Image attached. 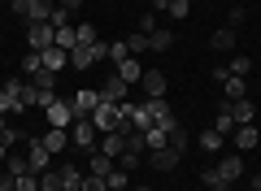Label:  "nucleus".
Returning a JSON list of instances; mask_svg holds the SVG:
<instances>
[{"instance_id": "obj_10", "label": "nucleus", "mask_w": 261, "mask_h": 191, "mask_svg": "<svg viewBox=\"0 0 261 191\" xmlns=\"http://www.w3.org/2000/svg\"><path fill=\"white\" fill-rule=\"evenodd\" d=\"M214 170L222 174V182H226V187H235V182H240V174H244V156H240V152L218 156V165H214Z\"/></svg>"}, {"instance_id": "obj_5", "label": "nucleus", "mask_w": 261, "mask_h": 191, "mask_svg": "<svg viewBox=\"0 0 261 191\" xmlns=\"http://www.w3.org/2000/svg\"><path fill=\"white\" fill-rule=\"evenodd\" d=\"M96 91H100V100H105V104H126V100H130V83H122L118 74H109V78H105Z\"/></svg>"}, {"instance_id": "obj_23", "label": "nucleus", "mask_w": 261, "mask_h": 191, "mask_svg": "<svg viewBox=\"0 0 261 191\" xmlns=\"http://www.w3.org/2000/svg\"><path fill=\"white\" fill-rule=\"evenodd\" d=\"M170 44H174V31H166V26H157V31L148 35V52H166Z\"/></svg>"}, {"instance_id": "obj_11", "label": "nucleus", "mask_w": 261, "mask_h": 191, "mask_svg": "<svg viewBox=\"0 0 261 191\" xmlns=\"http://www.w3.org/2000/svg\"><path fill=\"white\" fill-rule=\"evenodd\" d=\"M178 161H183V152H174V148H157V152H148V165L152 170H161V174H170V170H178Z\"/></svg>"}, {"instance_id": "obj_7", "label": "nucleus", "mask_w": 261, "mask_h": 191, "mask_svg": "<svg viewBox=\"0 0 261 191\" xmlns=\"http://www.w3.org/2000/svg\"><path fill=\"white\" fill-rule=\"evenodd\" d=\"M96 104H100V91H96V87H79L74 96H70V109H74V118H92Z\"/></svg>"}, {"instance_id": "obj_14", "label": "nucleus", "mask_w": 261, "mask_h": 191, "mask_svg": "<svg viewBox=\"0 0 261 191\" xmlns=\"http://www.w3.org/2000/svg\"><path fill=\"white\" fill-rule=\"evenodd\" d=\"M140 87H144V100H148V96H166V74L161 70H144Z\"/></svg>"}, {"instance_id": "obj_34", "label": "nucleus", "mask_w": 261, "mask_h": 191, "mask_svg": "<svg viewBox=\"0 0 261 191\" xmlns=\"http://www.w3.org/2000/svg\"><path fill=\"white\" fill-rule=\"evenodd\" d=\"M48 26H53V31H61V26H74V22H70V9H61V5H57V9H53V18H48Z\"/></svg>"}, {"instance_id": "obj_40", "label": "nucleus", "mask_w": 261, "mask_h": 191, "mask_svg": "<svg viewBox=\"0 0 261 191\" xmlns=\"http://www.w3.org/2000/svg\"><path fill=\"white\" fill-rule=\"evenodd\" d=\"M74 44H79V39H74V26H61V31H57V48H65V52H70Z\"/></svg>"}, {"instance_id": "obj_26", "label": "nucleus", "mask_w": 261, "mask_h": 191, "mask_svg": "<svg viewBox=\"0 0 261 191\" xmlns=\"http://www.w3.org/2000/svg\"><path fill=\"white\" fill-rule=\"evenodd\" d=\"M31 87L35 91H57V74L53 70H35L31 74Z\"/></svg>"}, {"instance_id": "obj_16", "label": "nucleus", "mask_w": 261, "mask_h": 191, "mask_svg": "<svg viewBox=\"0 0 261 191\" xmlns=\"http://www.w3.org/2000/svg\"><path fill=\"white\" fill-rule=\"evenodd\" d=\"M231 135H235V152H252V148L261 144V135H257V126H235Z\"/></svg>"}, {"instance_id": "obj_21", "label": "nucleus", "mask_w": 261, "mask_h": 191, "mask_svg": "<svg viewBox=\"0 0 261 191\" xmlns=\"http://www.w3.org/2000/svg\"><path fill=\"white\" fill-rule=\"evenodd\" d=\"M209 48H214V52H235V26H222V31H214Z\"/></svg>"}, {"instance_id": "obj_32", "label": "nucleus", "mask_w": 261, "mask_h": 191, "mask_svg": "<svg viewBox=\"0 0 261 191\" xmlns=\"http://www.w3.org/2000/svg\"><path fill=\"white\" fill-rule=\"evenodd\" d=\"M187 144H192V139H187V130H183V122H178V126L170 130V148H174V152H187Z\"/></svg>"}, {"instance_id": "obj_3", "label": "nucleus", "mask_w": 261, "mask_h": 191, "mask_svg": "<svg viewBox=\"0 0 261 191\" xmlns=\"http://www.w3.org/2000/svg\"><path fill=\"white\" fill-rule=\"evenodd\" d=\"M9 9L18 13V18H27V22H48L53 9H57V0H13Z\"/></svg>"}, {"instance_id": "obj_6", "label": "nucleus", "mask_w": 261, "mask_h": 191, "mask_svg": "<svg viewBox=\"0 0 261 191\" xmlns=\"http://www.w3.org/2000/svg\"><path fill=\"white\" fill-rule=\"evenodd\" d=\"M57 44V31L48 26V22H27V48H35V52H44V48Z\"/></svg>"}, {"instance_id": "obj_38", "label": "nucleus", "mask_w": 261, "mask_h": 191, "mask_svg": "<svg viewBox=\"0 0 261 191\" xmlns=\"http://www.w3.org/2000/svg\"><path fill=\"white\" fill-rule=\"evenodd\" d=\"M79 191H109V182H105L100 174H83V187Z\"/></svg>"}, {"instance_id": "obj_37", "label": "nucleus", "mask_w": 261, "mask_h": 191, "mask_svg": "<svg viewBox=\"0 0 261 191\" xmlns=\"http://www.w3.org/2000/svg\"><path fill=\"white\" fill-rule=\"evenodd\" d=\"M74 39H79V44H96V26H92V22H79V26H74Z\"/></svg>"}, {"instance_id": "obj_13", "label": "nucleus", "mask_w": 261, "mask_h": 191, "mask_svg": "<svg viewBox=\"0 0 261 191\" xmlns=\"http://www.w3.org/2000/svg\"><path fill=\"white\" fill-rule=\"evenodd\" d=\"M231 104V118H235V126H252V118H257V104L244 96V100H226Z\"/></svg>"}, {"instance_id": "obj_49", "label": "nucleus", "mask_w": 261, "mask_h": 191, "mask_svg": "<svg viewBox=\"0 0 261 191\" xmlns=\"http://www.w3.org/2000/svg\"><path fill=\"white\" fill-rule=\"evenodd\" d=\"M130 191H152V187H130Z\"/></svg>"}, {"instance_id": "obj_18", "label": "nucleus", "mask_w": 261, "mask_h": 191, "mask_svg": "<svg viewBox=\"0 0 261 191\" xmlns=\"http://www.w3.org/2000/svg\"><path fill=\"white\" fill-rule=\"evenodd\" d=\"M57 165V161H53ZM57 170H61V191H79V187H83V170H79V165H57Z\"/></svg>"}, {"instance_id": "obj_8", "label": "nucleus", "mask_w": 261, "mask_h": 191, "mask_svg": "<svg viewBox=\"0 0 261 191\" xmlns=\"http://www.w3.org/2000/svg\"><path fill=\"white\" fill-rule=\"evenodd\" d=\"M70 144L87 148V152L96 148V126H92V118H74V122H70Z\"/></svg>"}, {"instance_id": "obj_4", "label": "nucleus", "mask_w": 261, "mask_h": 191, "mask_svg": "<svg viewBox=\"0 0 261 191\" xmlns=\"http://www.w3.org/2000/svg\"><path fill=\"white\" fill-rule=\"evenodd\" d=\"M92 126L100 130V135H109V130H118L122 126V104H96V113H92Z\"/></svg>"}, {"instance_id": "obj_12", "label": "nucleus", "mask_w": 261, "mask_h": 191, "mask_svg": "<svg viewBox=\"0 0 261 191\" xmlns=\"http://www.w3.org/2000/svg\"><path fill=\"white\" fill-rule=\"evenodd\" d=\"M39 139H44V148H48L53 156H61L65 148H70V130H61V126H48V130H44Z\"/></svg>"}, {"instance_id": "obj_2", "label": "nucleus", "mask_w": 261, "mask_h": 191, "mask_svg": "<svg viewBox=\"0 0 261 191\" xmlns=\"http://www.w3.org/2000/svg\"><path fill=\"white\" fill-rule=\"evenodd\" d=\"M44 170H53V152L44 148V139L39 135H27V174H44Z\"/></svg>"}, {"instance_id": "obj_42", "label": "nucleus", "mask_w": 261, "mask_h": 191, "mask_svg": "<svg viewBox=\"0 0 261 191\" xmlns=\"http://www.w3.org/2000/svg\"><path fill=\"white\" fill-rule=\"evenodd\" d=\"M18 191H39V178L35 174H18Z\"/></svg>"}, {"instance_id": "obj_20", "label": "nucleus", "mask_w": 261, "mask_h": 191, "mask_svg": "<svg viewBox=\"0 0 261 191\" xmlns=\"http://www.w3.org/2000/svg\"><path fill=\"white\" fill-rule=\"evenodd\" d=\"M113 165H118L113 156H105V152H96V148H92V156H87V174H100V178H109Z\"/></svg>"}, {"instance_id": "obj_25", "label": "nucleus", "mask_w": 261, "mask_h": 191, "mask_svg": "<svg viewBox=\"0 0 261 191\" xmlns=\"http://www.w3.org/2000/svg\"><path fill=\"white\" fill-rule=\"evenodd\" d=\"M144 139H148V152H157V148L170 144V126H152V130H144Z\"/></svg>"}, {"instance_id": "obj_36", "label": "nucleus", "mask_w": 261, "mask_h": 191, "mask_svg": "<svg viewBox=\"0 0 261 191\" xmlns=\"http://www.w3.org/2000/svg\"><path fill=\"white\" fill-rule=\"evenodd\" d=\"M226 70H231V74H240V78H248L252 61H248V57H231V61H226Z\"/></svg>"}, {"instance_id": "obj_27", "label": "nucleus", "mask_w": 261, "mask_h": 191, "mask_svg": "<svg viewBox=\"0 0 261 191\" xmlns=\"http://www.w3.org/2000/svg\"><path fill=\"white\" fill-rule=\"evenodd\" d=\"M222 144H226V135H218V130H200V148H205V152H222Z\"/></svg>"}, {"instance_id": "obj_15", "label": "nucleus", "mask_w": 261, "mask_h": 191, "mask_svg": "<svg viewBox=\"0 0 261 191\" xmlns=\"http://www.w3.org/2000/svg\"><path fill=\"white\" fill-rule=\"evenodd\" d=\"M113 74H118L122 83H130V87H135V83L144 78V65L135 61V57H126V61H118V65H113Z\"/></svg>"}, {"instance_id": "obj_51", "label": "nucleus", "mask_w": 261, "mask_h": 191, "mask_svg": "<svg viewBox=\"0 0 261 191\" xmlns=\"http://www.w3.org/2000/svg\"><path fill=\"white\" fill-rule=\"evenodd\" d=\"M5 5H13V0H5Z\"/></svg>"}, {"instance_id": "obj_35", "label": "nucleus", "mask_w": 261, "mask_h": 191, "mask_svg": "<svg viewBox=\"0 0 261 191\" xmlns=\"http://www.w3.org/2000/svg\"><path fill=\"white\" fill-rule=\"evenodd\" d=\"M135 31H140V35H152V31H157V13H140V22H135Z\"/></svg>"}, {"instance_id": "obj_1", "label": "nucleus", "mask_w": 261, "mask_h": 191, "mask_svg": "<svg viewBox=\"0 0 261 191\" xmlns=\"http://www.w3.org/2000/svg\"><path fill=\"white\" fill-rule=\"evenodd\" d=\"M100 61H109V44H74L70 48V65L74 70H92V65H100Z\"/></svg>"}, {"instance_id": "obj_48", "label": "nucleus", "mask_w": 261, "mask_h": 191, "mask_svg": "<svg viewBox=\"0 0 261 191\" xmlns=\"http://www.w3.org/2000/svg\"><path fill=\"white\" fill-rule=\"evenodd\" d=\"M5 130H9V118H5V113H0V135H5Z\"/></svg>"}, {"instance_id": "obj_24", "label": "nucleus", "mask_w": 261, "mask_h": 191, "mask_svg": "<svg viewBox=\"0 0 261 191\" xmlns=\"http://www.w3.org/2000/svg\"><path fill=\"white\" fill-rule=\"evenodd\" d=\"M214 130H218V135H231V130H235V118H231V104H218V118H214Z\"/></svg>"}, {"instance_id": "obj_33", "label": "nucleus", "mask_w": 261, "mask_h": 191, "mask_svg": "<svg viewBox=\"0 0 261 191\" xmlns=\"http://www.w3.org/2000/svg\"><path fill=\"white\" fill-rule=\"evenodd\" d=\"M166 13H170L174 22H183L187 13H192V0H170V9H166Z\"/></svg>"}, {"instance_id": "obj_39", "label": "nucleus", "mask_w": 261, "mask_h": 191, "mask_svg": "<svg viewBox=\"0 0 261 191\" xmlns=\"http://www.w3.org/2000/svg\"><path fill=\"white\" fill-rule=\"evenodd\" d=\"M0 113H5V118H9V113H22V104L13 100V96H9L5 87H0Z\"/></svg>"}, {"instance_id": "obj_44", "label": "nucleus", "mask_w": 261, "mask_h": 191, "mask_svg": "<svg viewBox=\"0 0 261 191\" xmlns=\"http://www.w3.org/2000/svg\"><path fill=\"white\" fill-rule=\"evenodd\" d=\"M57 5H61V9H70V13H79V9H83V0H57Z\"/></svg>"}, {"instance_id": "obj_9", "label": "nucleus", "mask_w": 261, "mask_h": 191, "mask_svg": "<svg viewBox=\"0 0 261 191\" xmlns=\"http://www.w3.org/2000/svg\"><path fill=\"white\" fill-rule=\"evenodd\" d=\"M44 118H48V126H61V130H70V122H74V109H70V100H61V96H57V100L44 109Z\"/></svg>"}, {"instance_id": "obj_30", "label": "nucleus", "mask_w": 261, "mask_h": 191, "mask_svg": "<svg viewBox=\"0 0 261 191\" xmlns=\"http://www.w3.org/2000/svg\"><path fill=\"white\" fill-rule=\"evenodd\" d=\"M126 48H130V57L148 52V35H140V31H130V35H126Z\"/></svg>"}, {"instance_id": "obj_31", "label": "nucleus", "mask_w": 261, "mask_h": 191, "mask_svg": "<svg viewBox=\"0 0 261 191\" xmlns=\"http://www.w3.org/2000/svg\"><path fill=\"white\" fill-rule=\"evenodd\" d=\"M22 70H27V78H31L35 70H44V57H39L35 48H27V57H22Z\"/></svg>"}, {"instance_id": "obj_41", "label": "nucleus", "mask_w": 261, "mask_h": 191, "mask_svg": "<svg viewBox=\"0 0 261 191\" xmlns=\"http://www.w3.org/2000/svg\"><path fill=\"white\" fill-rule=\"evenodd\" d=\"M130 57V48H126V39H118V44H109V61L118 65V61H126Z\"/></svg>"}, {"instance_id": "obj_45", "label": "nucleus", "mask_w": 261, "mask_h": 191, "mask_svg": "<svg viewBox=\"0 0 261 191\" xmlns=\"http://www.w3.org/2000/svg\"><path fill=\"white\" fill-rule=\"evenodd\" d=\"M148 9H152V13H166V9H170V0H148Z\"/></svg>"}, {"instance_id": "obj_50", "label": "nucleus", "mask_w": 261, "mask_h": 191, "mask_svg": "<svg viewBox=\"0 0 261 191\" xmlns=\"http://www.w3.org/2000/svg\"><path fill=\"white\" fill-rule=\"evenodd\" d=\"M235 191H240V187H235ZM244 191H252V187H244Z\"/></svg>"}, {"instance_id": "obj_22", "label": "nucleus", "mask_w": 261, "mask_h": 191, "mask_svg": "<svg viewBox=\"0 0 261 191\" xmlns=\"http://www.w3.org/2000/svg\"><path fill=\"white\" fill-rule=\"evenodd\" d=\"M222 96H226V100H244V96H248V83H244L240 74H231V78L222 83Z\"/></svg>"}, {"instance_id": "obj_29", "label": "nucleus", "mask_w": 261, "mask_h": 191, "mask_svg": "<svg viewBox=\"0 0 261 191\" xmlns=\"http://www.w3.org/2000/svg\"><path fill=\"white\" fill-rule=\"evenodd\" d=\"M105 182H109V191H126V182H130V170H122V165H113V174H109Z\"/></svg>"}, {"instance_id": "obj_47", "label": "nucleus", "mask_w": 261, "mask_h": 191, "mask_svg": "<svg viewBox=\"0 0 261 191\" xmlns=\"http://www.w3.org/2000/svg\"><path fill=\"white\" fill-rule=\"evenodd\" d=\"M248 187H252V191H261V174H252V182H248Z\"/></svg>"}, {"instance_id": "obj_17", "label": "nucleus", "mask_w": 261, "mask_h": 191, "mask_svg": "<svg viewBox=\"0 0 261 191\" xmlns=\"http://www.w3.org/2000/svg\"><path fill=\"white\" fill-rule=\"evenodd\" d=\"M39 57H44V70H53V74H61L65 70V65H70V52H65V48H44V52H39Z\"/></svg>"}, {"instance_id": "obj_28", "label": "nucleus", "mask_w": 261, "mask_h": 191, "mask_svg": "<svg viewBox=\"0 0 261 191\" xmlns=\"http://www.w3.org/2000/svg\"><path fill=\"white\" fill-rule=\"evenodd\" d=\"M39 191H61V170H57V165L39 174Z\"/></svg>"}, {"instance_id": "obj_43", "label": "nucleus", "mask_w": 261, "mask_h": 191, "mask_svg": "<svg viewBox=\"0 0 261 191\" xmlns=\"http://www.w3.org/2000/svg\"><path fill=\"white\" fill-rule=\"evenodd\" d=\"M244 18H248V9H244V5H235V9H231V26H240Z\"/></svg>"}, {"instance_id": "obj_19", "label": "nucleus", "mask_w": 261, "mask_h": 191, "mask_svg": "<svg viewBox=\"0 0 261 191\" xmlns=\"http://www.w3.org/2000/svg\"><path fill=\"white\" fill-rule=\"evenodd\" d=\"M100 152H105V156H113V161H118V156L126 152V135H122V130H109V135L100 139Z\"/></svg>"}, {"instance_id": "obj_46", "label": "nucleus", "mask_w": 261, "mask_h": 191, "mask_svg": "<svg viewBox=\"0 0 261 191\" xmlns=\"http://www.w3.org/2000/svg\"><path fill=\"white\" fill-rule=\"evenodd\" d=\"M9 152H13V148H9V144H5V139H0V165L9 161Z\"/></svg>"}]
</instances>
